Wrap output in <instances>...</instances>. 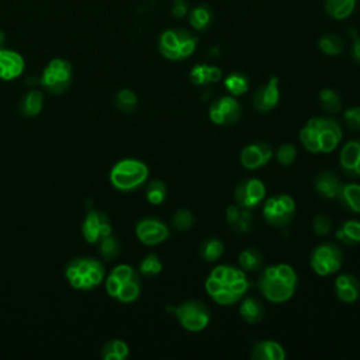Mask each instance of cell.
<instances>
[{
	"label": "cell",
	"mask_w": 360,
	"mask_h": 360,
	"mask_svg": "<svg viewBox=\"0 0 360 360\" xmlns=\"http://www.w3.org/2000/svg\"><path fill=\"white\" fill-rule=\"evenodd\" d=\"M106 276L103 263L95 258L72 259L65 269V278L69 284L82 291L93 290L102 284Z\"/></svg>",
	"instance_id": "obj_1"
},
{
	"label": "cell",
	"mask_w": 360,
	"mask_h": 360,
	"mask_svg": "<svg viewBox=\"0 0 360 360\" xmlns=\"http://www.w3.org/2000/svg\"><path fill=\"white\" fill-rule=\"evenodd\" d=\"M149 176L148 166L138 159H123L110 170V182L120 192L138 190Z\"/></svg>",
	"instance_id": "obj_2"
},
{
	"label": "cell",
	"mask_w": 360,
	"mask_h": 360,
	"mask_svg": "<svg viewBox=\"0 0 360 360\" xmlns=\"http://www.w3.org/2000/svg\"><path fill=\"white\" fill-rule=\"evenodd\" d=\"M197 38L185 28H170L159 37V51L169 61H182L193 55Z\"/></svg>",
	"instance_id": "obj_3"
},
{
	"label": "cell",
	"mask_w": 360,
	"mask_h": 360,
	"mask_svg": "<svg viewBox=\"0 0 360 360\" xmlns=\"http://www.w3.org/2000/svg\"><path fill=\"white\" fill-rule=\"evenodd\" d=\"M166 310L170 311L179 324L190 333L203 331L208 325L210 318H212L210 308L200 300H186L179 306H168Z\"/></svg>",
	"instance_id": "obj_4"
},
{
	"label": "cell",
	"mask_w": 360,
	"mask_h": 360,
	"mask_svg": "<svg viewBox=\"0 0 360 360\" xmlns=\"http://www.w3.org/2000/svg\"><path fill=\"white\" fill-rule=\"evenodd\" d=\"M72 76L74 72L71 63L63 58H54L43 71L40 83L48 93L59 96L71 87Z\"/></svg>",
	"instance_id": "obj_5"
},
{
	"label": "cell",
	"mask_w": 360,
	"mask_h": 360,
	"mask_svg": "<svg viewBox=\"0 0 360 360\" xmlns=\"http://www.w3.org/2000/svg\"><path fill=\"white\" fill-rule=\"evenodd\" d=\"M344 252L339 247L334 244H321L318 245L311 256L310 266L318 276H328L339 272V269L344 265Z\"/></svg>",
	"instance_id": "obj_6"
},
{
	"label": "cell",
	"mask_w": 360,
	"mask_h": 360,
	"mask_svg": "<svg viewBox=\"0 0 360 360\" xmlns=\"http://www.w3.org/2000/svg\"><path fill=\"white\" fill-rule=\"evenodd\" d=\"M295 213V201L287 194L269 197L263 205V217L269 225L283 228L290 224Z\"/></svg>",
	"instance_id": "obj_7"
},
{
	"label": "cell",
	"mask_w": 360,
	"mask_h": 360,
	"mask_svg": "<svg viewBox=\"0 0 360 360\" xmlns=\"http://www.w3.org/2000/svg\"><path fill=\"white\" fill-rule=\"evenodd\" d=\"M307 126L317 130L319 137V148L322 154L335 151L342 141V128L335 118L331 117H313Z\"/></svg>",
	"instance_id": "obj_8"
},
{
	"label": "cell",
	"mask_w": 360,
	"mask_h": 360,
	"mask_svg": "<svg viewBox=\"0 0 360 360\" xmlns=\"http://www.w3.org/2000/svg\"><path fill=\"white\" fill-rule=\"evenodd\" d=\"M208 115L217 126H235L243 117V107L234 96H223L210 104Z\"/></svg>",
	"instance_id": "obj_9"
},
{
	"label": "cell",
	"mask_w": 360,
	"mask_h": 360,
	"mask_svg": "<svg viewBox=\"0 0 360 360\" xmlns=\"http://www.w3.org/2000/svg\"><path fill=\"white\" fill-rule=\"evenodd\" d=\"M265 196H266V186L263 185L262 180L254 177L239 182L234 193L236 205L248 210L258 207L265 200Z\"/></svg>",
	"instance_id": "obj_10"
},
{
	"label": "cell",
	"mask_w": 360,
	"mask_h": 360,
	"mask_svg": "<svg viewBox=\"0 0 360 360\" xmlns=\"http://www.w3.org/2000/svg\"><path fill=\"white\" fill-rule=\"evenodd\" d=\"M82 234L87 244H98L102 238L113 234L109 216L96 210H90L82 224Z\"/></svg>",
	"instance_id": "obj_11"
},
{
	"label": "cell",
	"mask_w": 360,
	"mask_h": 360,
	"mask_svg": "<svg viewBox=\"0 0 360 360\" xmlns=\"http://www.w3.org/2000/svg\"><path fill=\"white\" fill-rule=\"evenodd\" d=\"M258 287L266 300H269L270 303H276V304L289 302L295 291V287L284 283L280 278H278V275L266 276L260 273L258 279Z\"/></svg>",
	"instance_id": "obj_12"
},
{
	"label": "cell",
	"mask_w": 360,
	"mask_h": 360,
	"mask_svg": "<svg viewBox=\"0 0 360 360\" xmlns=\"http://www.w3.org/2000/svg\"><path fill=\"white\" fill-rule=\"evenodd\" d=\"M135 235L144 245L155 247L170 236V231L165 223L158 218H142L135 227Z\"/></svg>",
	"instance_id": "obj_13"
},
{
	"label": "cell",
	"mask_w": 360,
	"mask_h": 360,
	"mask_svg": "<svg viewBox=\"0 0 360 360\" xmlns=\"http://www.w3.org/2000/svg\"><path fill=\"white\" fill-rule=\"evenodd\" d=\"M279 79L276 76H272L266 85H262L255 90L252 96V106L259 113H269L279 104Z\"/></svg>",
	"instance_id": "obj_14"
},
{
	"label": "cell",
	"mask_w": 360,
	"mask_h": 360,
	"mask_svg": "<svg viewBox=\"0 0 360 360\" xmlns=\"http://www.w3.org/2000/svg\"><path fill=\"white\" fill-rule=\"evenodd\" d=\"M272 158L273 148L267 142H255L247 145L241 151V155H239V161H241L243 166L248 170H256L267 165Z\"/></svg>",
	"instance_id": "obj_15"
},
{
	"label": "cell",
	"mask_w": 360,
	"mask_h": 360,
	"mask_svg": "<svg viewBox=\"0 0 360 360\" xmlns=\"http://www.w3.org/2000/svg\"><path fill=\"white\" fill-rule=\"evenodd\" d=\"M25 61L24 58L13 49L0 47V79L14 80L24 72Z\"/></svg>",
	"instance_id": "obj_16"
},
{
	"label": "cell",
	"mask_w": 360,
	"mask_h": 360,
	"mask_svg": "<svg viewBox=\"0 0 360 360\" xmlns=\"http://www.w3.org/2000/svg\"><path fill=\"white\" fill-rule=\"evenodd\" d=\"M342 185L344 183L341 182L338 175L331 170H322L314 179V188L317 193L322 199H326V200L337 199L341 192Z\"/></svg>",
	"instance_id": "obj_17"
},
{
	"label": "cell",
	"mask_w": 360,
	"mask_h": 360,
	"mask_svg": "<svg viewBox=\"0 0 360 360\" xmlns=\"http://www.w3.org/2000/svg\"><path fill=\"white\" fill-rule=\"evenodd\" d=\"M251 357L255 360H284L286 350L280 344L266 339L254 345Z\"/></svg>",
	"instance_id": "obj_18"
},
{
	"label": "cell",
	"mask_w": 360,
	"mask_h": 360,
	"mask_svg": "<svg viewBox=\"0 0 360 360\" xmlns=\"http://www.w3.org/2000/svg\"><path fill=\"white\" fill-rule=\"evenodd\" d=\"M360 159V141L353 139L345 144L339 155V165L345 175L355 177V172Z\"/></svg>",
	"instance_id": "obj_19"
},
{
	"label": "cell",
	"mask_w": 360,
	"mask_h": 360,
	"mask_svg": "<svg viewBox=\"0 0 360 360\" xmlns=\"http://www.w3.org/2000/svg\"><path fill=\"white\" fill-rule=\"evenodd\" d=\"M337 200L348 212L360 214V185L344 183Z\"/></svg>",
	"instance_id": "obj_20"
},
{
	"label": "cell",
	"mask_w": 360,
	"mask_h": 360,
	"mask_svg": "<svg viewBox=\"0 0 360 360\" xmlns=\"http://www.w3.org/2000/svg\"><path fill=\"white\" fill-rule=\"evenodd\" d=\"M44 107V93L41 90L33 89L27 92L20 100V113L24 117H37Z\"/></svg>",
	"instance_id": "obj_21"
},
{
	"label": "cell",
	"mask_w": 360,
	"mask_h": 360,
	"mask_svg": "<svg viewBox=\"0 0 360 360\" xmlns=\"http://www.w3.org/2000/svg\"><path fill=\"white\" fill-rule=\"evenodd\" d=\"M223 78V72L217 67H208V65H194L190 72V80L194 85L203 86L208 83L220 82Z\"/></svg>",
	"instance_id": "obj_22"
},
{
	"label": "cell",
	"mask_w": 360,
	"mask_h": 360,
	"mask_svg": "<svg viewBox=\"0 0 360 360\" xmlns=\"http://www.w3.org/2000/svg\"><path fill=\"white\" fill-rule=\"evenodd\" d=\"M338 241L345 247H356L360 244V221H345L335 232Z\"/></svg>",
	"instance_id": "obj_23"
},
{
	"label": "cell",
	"mask_w": 360,
	"mask_h": 360,
	"mask_svg": "<svg viewBox=\"0 0 360 360\" xmlns=\"http://www.w3.org/2000/svg\"><path fill=\"white\" fill-rule=\"evenodd\" d=\"M239 314L248 324H259L265 317V307L255 297H248L239 306Z\"/></svg>",
	"instance_id": "obj_24"
},
{
	"label": "cell",
	"mask_w": 360,
	"mask_h": 360,
	"mask_svg": "<svg viewBox=\"0 0 360 360\" xmlns=\"http://www.w3.org/2000/svg\"><path fill=\"white\" fill-rule=\"evenodd\" d=\"M210 278L218 280L224 286H231L236 280L248 279L247 275H245V270L234 267V266H227V265H220V266L214 267V270L212 272V275H210Z\"/></svg>",
	"instance_id": "obj_25"
},
{
	"label": "cell",
	"mask_w": 360,
	"mask_h": 360,
	"mask_svg": "<svg viewBox=\"0 0 360 360\" xmlns=\"http://www.w3.org/2000/svg\"><path fill=\"white\" fill-rule=\"evenodd\" d=\"M356 9V0H326L325 10L328 16L335 20H345L352 16Z\"/></svg>",
	"instance_id": "obj_26"
},
{
	"label": "cell",
	"mask_w": 360,
	"mask_h": 360,
	"mask_svg": "<svg viewBox=\"0 0 360 360\" xmlns=\"http://www.w3.org/2000/svg\"><path fill=\"white\" fill-rule=\"evenodd\" d=\"M223 254H224V244L218 238L214 236L204 239L199 248V256L208 263L218 260L223 256Z\"/></svg>",
	"instance_id": "obj_27"
},
{
	"label": "cell",
	"mask_w": 360,
	"mask_h": 360,
	"mask_svg": "<svg viewBox=\"0 0 360 360\" xmlns=\"http://www.w3.org/2000/svg\"><path fill=\"white\" fill-rule=\"evenodd\" d=\"M98 244L99 255L107 262L115 260L120 256V254H122V243H120V239L113 234L102 238Z\"/></svg>",
	"instance_id": "obj_28"
},
{
	"label": "cell",
	"mask_w": 360,
	"mask_h": 360,
	"mask_svg": "<svg viewBox=\"0 0 360 360\" xmlns=\"http://www.w3.org/2000/svg\"><path fill=\"white\" fill-rule=\"evenodd\" d=\"M130 355L128 345L122 339H113L107 342L100 352V356L104 360H124Z\"/></svg>",
	"instance_id": "obj_29"
},
{
	"label": "cell",
	"mask_w": 360,
	"mask_h": 360,
	"mask_svg": "<svg viewBox=\"0 0 360 360\" xmlns=\"http://www.w3.org/2000/svg\"><path fill=\"white\" fill-rule=\"evenodd\" d=\"M224 86L228 90V93L234 98L243 96L249 90V80L241 72H234L228 75L224 80Z\"/></svg>",
	"instance_id": "obj_30"
},
{
	"label": "cell",
	"mask_w": 360,
	"mask_h": 360,
	"mask_svg": "<svg viewBox=\"0 0 360 360\" xmlns=\"http://www.w3.org/2000/svg\"><path fill=\"white\" fill-rule=\"evenodd\" d=\"M239 266H241L243 270L245 272H259L263 267V256L258 249L248 248L243 251L238 256Z\"/></svg>",
	"instance_id": "obj_31"
},
{
	"label": "cell",
	"mask_w": 360,
	"mask_h": 360,
	"mask_svg": "<svg viewBox=\"0 0 360 360\" xmlns=\"http://www.w3.org/2000/svg\"><path fill=\"white\" fill-rule=\"evenodd\" d=\"M115 109L123 114H131L138 107V96L130 89H122L114 98Z\"/></svg>",
	"instance_id": "obj_32"
},
{
	"label": "cell",
	"mask_w": 360,
	"mask_h": 360,
	"mask_svg": "<svg viewBox=\"0 0 360 360\" xmlns=\"http://www.w3.org/2000/svg\"><path fill=\"white\" fill-rule=\"evenodd\" d=\"M319 106L322 110L331 114H337L342 109V99L333 89H322L318 95Z\"/></svg>",
	"instance_id": "obj_33"
},
{
	"label": "cell",
	"mask_w": 360,
	"mask_h": 360,
	"mask_svg": "<svg viewBox=\"0 0 360 360\" xmlns=\"http://www.w3.org/2000/svg\"><path fill=\"white\" fill-rule=\"evenodd\" d=\"M139 294H141V279H135L122 283V287H120L115 300H118L120 303L130 304L134 303L135 300H138Z\"/></svg>",
	"instance_id": "obj_34"
},
{
	"label": "cell",
	"mask_w": 360,
	"mask_h": 360,
	"mask_svg": "<svg viewBox=\"0 0 360 360\" xmlns=\"http://www.w3.org/2000/svg\"><path fill=\"white\" fill-rule=\"evenodd\" d=\"M145 196H146V200L151 203L153 205H159V204H162L166 200L168 188L162 182V180L154 179V180H151V182L148 183Z\"/></svg>",
	"instance_id": "obj_35"
},
{
	"label": "cell",
	"mask_w": 360,
	"mask_h": 360,
	"mask_svg": "<svg viewBox=\"0 0 360 360\" xmlns=\"http://www.w3.org/2000/svg\"><path fill=\"white\" fill-rule=\"evenodd\" d=\"M318 47H319V49H321L325 55L338 56V55H341V52L344 51L345 43H344V40H342L339 36H337V34H326V36H324V37L319 38Z\"/></svg>",
	"instance_id": "obj_36"
},
{
	"label": "cell",
	"mask_w": 360,
	"mask_h": 360,
	"mask_svg": "<svg viewBox=\"0 0 360 360\" xmlns=\"http://www.w3.org/2000/svg\"><path fill=\"white\" fill-rule=\"evenodd\" d=\"M138 272H139V275H142L145 278L158 276L162 272V262H161L159 256L155 255V254L146 255L139 263Z\"/></svg>",
	"instance_id": "obj_37"
},
{
	"label": "cell",
	"mask_w": 360,
	"mask_h": 360,
	"mask_svg": "<svg viewBox=\"0 0 360 360\" xmlns=\"http://www.w3.org/2000/svg\"><path fill=\"white\" fill-rule=\"evenodd\" d=\"M189 21L194 30L203 32V30H205L210 25V23H212V12H210V9L205 6L194 8L190 12Z\"/></svg>",
	"instance_id": "obj_38"
},
{
	"label": "cell",
	"mask_w": 360,
	"mask_h": 360,
	"mask_svg": "<svg viewBox=\"0 0 360 360\" xmlns=\"http://www.w3.org/2000/svg\"><path fill=\"white\" fill-rule=\"evenodd\" d=\"M170 224L176 231H189L194 224V214L188 208H180L173 214Z\"/></svg>",
	"instance_id": "obj_39"
},
{
	"label": "cell",
	"mask_w": 360,
	"mask_h": 360,
	"mask_svg": "<svg viewBox=\"0 0 360 360\" xmlns=\"http://www.w3.org/2000/svg\"><path fill=\"white\" fill-rule=\"evenodd\" d=\"M300 141H302L303 146L307 149V151L313 153V154H318L321 153V148H319V137L317 130H314L313 127L307 126L300 131Z\"/></svg>",
	"instance_id": "obj_40"
},
{
	"label": "cell",
	"mask_w": 360,
	"mask_h": 360,
	"mask_svg": "<svg viewBox=\"0 0 360 360\" xmlns=\"http://www.w3.org/2000/svg\"><path fill=\"white\" fill-rule=\"evenodd\" d=\"M252 225H254V216L251 213V210L241 208V213H239L236 221L231 225V229L236 234H247L251 231Z\"/></svg>",
	"instance_id": "obj_41"
},
{
	"label": "cell",
	"mask_w": 360,
	"mask_h": 360,
	"mask_svg": "<svg viewBox=\"0 0 360 360\" xmlns=\"http://www.w3.org/2000/svg\"><path fill=\"white\" fill-rule=\"evenodd\" d=\"M111 276H114L117 280H120L122 283L130 282V280H135L139 279V272L130 266V265H118L111 270Z\"/></svg>",
	"instance_id": "obj_42"
},
{
	"label": "cell",
	"mask_w": 360,
	"mask_h": 360,
	"mask_svg": "<svg viewBox=\"0 0 360 360\" xmlns=\"http://www.w3.org/2000/svg\"><path fill=\"white\" fill-rule=\"evenodd\" d=\"M334 228V223H333V218L328 217L325 214H318L314 217V221H313V229H314V234L318 235V236H326L331 234Z\"/></svg>",
	"instance_id": "obj_43"
},
{
	"label": "cell",
	"mask_w": 360,
	"mask_h": 360,
	"mask_svg": "<svg viewBox=\"0 0 360 360\" xmlns=\"http://www.w3.org/2000/svg\"><path fill=\"white\" fill-rule=\"evenodd\" d=\"M297 157V148L293 144H282L278 151H276V158L280 165L289 166L295 161Z\"/></svg>",
	"instance_id": "obj_44"
},
{
	"label": "cell",
	"mask_w": 360,
	"mask_h": 360,
	"mask_svg": "<svg viewBox=\"0 0 360 360\" xmlns=\"http://www.w3.org/2000/svg\"><path fill=\"white\" fill-rule=\"evenodd\" d=\"M212 298L214 300V302H216L217 304H221V306H231V304L238 303L239 300H241L243 297H241V295H238V294H236L231 287H228V286H223V289H221L217 294H214Z\"/></svg>",
	"instance_id": "obj_45"
},
{
	"label": "cell",
	"mask_w": 360,
	"mask_h": 360,
	"mask_svg": "<svg viewBox=\"0 0 360 360\" xmlns=\"http://www.w3.org/2000/svg\"><path fill=\"white\" fill-rule=\"evenodd\" d=\"M276 266V273H278V278H280L284 283L293 286V287H297V283H298V278H297V273L295 270L286 265V263H280V265H275Z\"/></svg>",
	"instance_id": "obj_46"
},
{
	"label": "cell",
	"mask_w": 360,
	"mask_h": 360,
	"mask_svg": "<svg viewBox=\"0 0 360 360\" xmlns=\"http://www.w3.org/2000/svg\"><path fill=\"white\" fill-rule=\"evenodd\" d=\"M344 122L352 131L360 133V106L350 107L344 113Z\"/></svg>",
	"instance_id": "obj_47"
},
{
	"label": "cell",
	"mask_w": 360,
	"mask_h": 360,
	"mask_svg": "<svg viewBox=\"0 0 360 360\" xmlns=\"http://www.w3.org/2000/svg\"><path fill=\"white\" fill-rule=\"evenodd\" d=\"M337 295H338V298L341 300V302H344L346 304L355 303L356 300L359 298V295H360V284L337 289Z\"/></svg>",
	"instance_id": "obj_48"
},
{
	"label": "cell",
	"mask_w": 360,
	"mask_h": 360,
	"mask_svg": "<svg viewBox=\"0 0 360 360\" xmlns=\"http://www.w3.org/2000/svg\"><path fill=\"white\" fill-rule=\"evenodd\" d=\"M355 284H360L359 280L353 275H348V273H344V275L338 276V279L335 280V289L355 286Z\"/></svg>",
	"instance_id": "obj_49"
},
{
	"label": "cell",
	"mask_w": 360,
	"mask_h": 360,
	"mask_svg": "<svg viewBox=\"0 0 360 360\" xmlns=\"http://www.w3.org/2000/svg\"><path fill=\"white\" fill-rule=\"evenodd\" d=\"M188 13V3L185 0H175L173 8H172V14L177 19H182Z\"/></svg>",
	"instance_id": "obj_50"
},
{
	"label": "cell",
	"mask_w": 360,
	"mask_h": 360,
	"mask_svg": "<svg viewBox=\"0 0 360 360\" xmlns=\"http://www.w3.org/2000/svg\"><path fill=\"white\" fill-rule=\"evenodd\" d=\"M223 283H220L218 280H216V279H213V278H210L208 276V279L205 280V290H207V293H208V295L210 297H213L214 294H217L221 289H223Z\"/></svg>",
	"instance_id": "obj_51"
},
{
	"label": "cell",
	"mask_w": 360,
	"mask_h": 360,
	"mask_svg": "<svg viewBox=\"0 0 360 360\" xmlns=\"http://www.w3.org/2000/svg\"><path fill=\"white\" fill-rule=\"evenodd\" d=\"M239 213H241V207H239V205H228L227 207L225 218H227V223H228L229 227L236 221Z\"/></svg>",
	"instance_id": "obj_52"
},
{
	"label": "cell",
	"mask_w": 360,
	"mask_h": 360,
	"mask_svg": "<svg viewBox=\"0 0 360 360\" xmlns=\"http://www.w3.org/2000/svg\"><path fill=\"white\" fill-rule=\"evenodd\" d=\"M352 56L355 61L360 65V38H356L353 41V47H352Z\"/></svg>",
	"instance_id": "obj_53"
},
{
	"label": "cell",
	"mask_w": 360,
	"mask_h": 360,
	"mask_svg": "<svg viewBox=\"0 0 360 360\" xmlns=\"http://www.w3.org/2000/svg\"><path fill=\"white\" fill-rule=\"evenodd\" d=\"M355 177H360V159H359V164H357V168H356V172H355Z\"/></svg>",
	"instance_id": "obj_54"
}]
</instances>
